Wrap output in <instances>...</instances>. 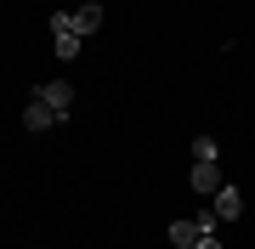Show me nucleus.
Segmentation results:
<instances>
[{
	"label": "nucleus",
	"instance_id": "nucleus-1",
	"mask_svg": "<svg viewBox=\"0 0 255 249\" xmlns=\"http://www.w3.org/2000/svg\"><path fill=\"white\" fill-rule=\"evenodd\" d=\"M28 96H40V102H51V108L63 113V119H68V113H74V85H68V80H40V85H34V91H28Z\"/></svg>",
	"mask_w": 255,
	"mask_h": 249
},
{
	"label": "nucleus",
	"instance_id": "nucleus-2",
	"mask_svg": "<svg viewBox=\"0 0 255 249\" xmlns=\"http://www.w3.org/2000/svg\"><path fill=\"white\" fill-rule=\"evenodd\" d=\"M187 181H193V193H204V198H216L221 187H227V175H221L216 165H193V170H187Z\"/></svg>",
	"mask_w": 255,
	"mask_h": 249
},
{
	"label": "nucleus",
	"instance_id": "nucleus-3",
	"mask_svg": "<svg viewBox=\"0 0 255 249\" xmlns=\"http://www.w3.org/2000/svg\"><path fill=\"white\" fill-rule=\"evenodd\" d=\"M23 125H28V130H51V125H63V113H57L51 102L28 96V108H23Z\"/></svg>",
	"mask_w": 255,
	"mask_h": 249
},
{
	"label": "nucleus",
	"instance_id": "nucleus-4",
	"mask_svg": "<svg viewBox=\"0 0 255 249\" xmlns=\"http://www.w3.org/2000/svg\"><path fill=\"white\" fill-rule=\"evenodd\" d=\"M210 210H216V221H238V215H244V193H238V187H221Z\"/></svg>",
	"mask_w": 255,
	"mask_h": 249
},
{
	"label": "nucleus",
	"instance_id": "nucleus-5",
	"mask_svg": "<svg viewBox=\"0 0 255 249\" xmlns=\"http://www.w3.org/2000/svg\"><path fill=\"white\" fill-rule=\"evenodd\" d=\"M199 238H204V227L193 221V215H187V221H170V244H176V249H193Z\"/></svg>",
	"mask_w": 255,
	"mask_h": 249
},
{
	"label": "nucleus",
	"instance_id": "nucleus-6",
	"mask_svg": "<svg viewBox=\"0 0 255 249\" xmlns=\"http://www.w3.org/2000/svg\"><path fill=\"white\" fill-rule=\"evenodd\" d=\"M221 159V142L216 136H193V165H216Z\"/></svg>",
	"mask_w": 255,
	"mask_h": 249
},
{
	"label": "nucleus",
	"instance_id": "nucleus-7",
	"mask_svg": "<svg viewBox=\"0 0 255 249\" xmlns=\"http://www.w3.org/2000/svg\"><path fill=\"white\" fill-rule=\"evenodd\" d=\"M91 28H102V6H97V0L74 11V34H91Z\"/></svg>",
	"mask_w": 255,
	"mask_h": 249
},
{
	"label": "nucleus",
	"instance_id": "nucleus-8",
	"mask_svg": "<svg viewBox=\"0 0 255 249\" xmlns=\"http://www.w3.org/2000/svg\"><path fill=\"white\" fill-rule=\"evenodd\" d=\"M80 46H85V34H57V57H63V63H74Z\"/></svg>",
	"mask_w": 255,
	"mask_h": 249
},
{
	"label": "nucleus",
	"instance_id": "nucleus-9",
	"mask_svg": "<svg viewBox=\"0 0 255 249\" xmlns=\"http://www.w3.org/2000/svg\"><path fill=\"white\" fill-rule=\"evenodd\" d=\"M51 34H74V17H68V11H51Z\"/></svg>",
	"mask_w": 255,
	"mask_h": 249
},
{
	"label": "nucleus",
	"instance_id": "nucleus-10",
	"mask_svg": "<svg viewBox=\"0 0 255 249\" xmlns=\"http://www.w3.org/2000/svg\"><path fill=\"white\" fill-rule=\"evenodd\" d=\"M193 249H221V238H216V232H204V238L193 244Z\"/></svg>",
	"mask_w": 255,
	"mask_h": 249
}]
</instances>
